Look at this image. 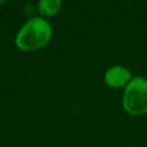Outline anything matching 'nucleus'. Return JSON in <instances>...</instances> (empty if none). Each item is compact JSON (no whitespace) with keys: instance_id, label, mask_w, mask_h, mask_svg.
<instances>
[{"instance_id":"obj_3","label":"nucleus","mask_w":147,"mask_h":147,"mask_svg":"<svg viewBox=\"0 0 147 147\" xmlns=\"http://www.w3.org/2000/svg\"><path fill=\"white\" fill-rule=\"evenodd\" d=\"M106 85L113 88L125 87L132 79L131 71L123 65H113L108 68L103 76Z\"/></svg>"},{"instance_id":"obj_1","label":"nucleus","mask_w":147,"mask_h":147,"mask_svg":"<svg viewBox=\"0 0 147 147\" xmlns=\"http://www.w3.org/2000/svg\"><path fill=\"white\" fill-rule=\"evenodd\" d=\"M52 38L51 23L41 17L29 18L18 30L15 37V45L21 51L30 52L45 47Z\"/></svg>"},{"instance_id":"obj_2","label":"nucleus","mask_w":147,"mask_h":147,"mask_svg":"<svg viewBox=\"0 0 147 147\" xmlns=\"http://www.w3.org/2000/svg\"><path fill=\"white\" fill-rule=\"evenodd\" d=\"M122 105L130 115L140 116L147 114V79L145 77H132L124 87Z\"/></svg>"},{"instance_id":"obj_4","label":"nucleus","mask_w":147,"mask_h":147,"mask_svg":"<svg viewBox=\"0 0 147 147\" xmlns=\"http://www.w3.org/2000/svg\"><path fill=\"white\" fill-rule=\"evenodd\" d=\"M37 7L41 17H52L60 11L62 2L60 0H40Z\"/></svg>"}]
</instances>
